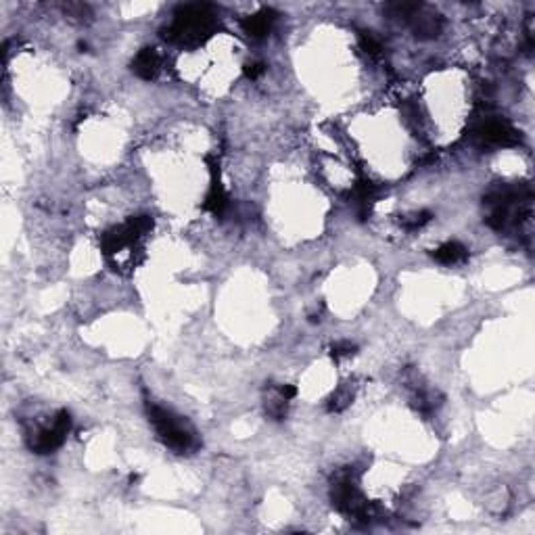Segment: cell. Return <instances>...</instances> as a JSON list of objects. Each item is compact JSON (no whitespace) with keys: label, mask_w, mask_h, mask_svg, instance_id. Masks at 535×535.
<instances>
[{"label":"cell","mask_w":535,"mask_h":535,"mask_svg":"<svg viewBox=\"0 0 535 535\" xmlns=\"http://www.w3.org/2000/svg\"><path fill=\"white\" fill-rule=\"evenodd\" d=\"M464 257H466V249L460 243H456V241H448V243H444L441 247L435 249V259L446 263V265L460 263Z\"/></svg>","instance_id":"obj_2"},{"label":"cell","mask_w":535,"mask_h":535,"mask_svg":"<svg viewBox=\"0 0 535 535\" xmlns=\"http://www.w3.org/2000/svg\"><path fill=\"white\" fill-rule=\"evenodd\" d=\"M134 72L144 80H151L159 72V57L153 48H144L138 52V57L134 61Z\"/></svg>","instance_id":"obj_1"}]
</instances>
